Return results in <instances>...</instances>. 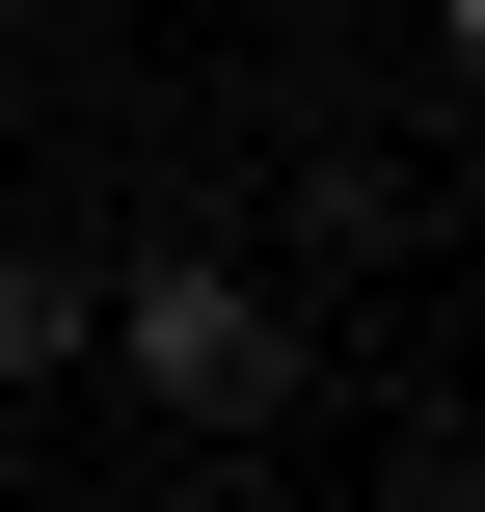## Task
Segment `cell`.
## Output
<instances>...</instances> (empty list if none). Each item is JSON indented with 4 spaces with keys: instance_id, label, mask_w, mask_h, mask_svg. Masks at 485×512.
I'll use <instances>...</instances> for the list:
<instances>
[{
    "instance_id": "3",
    "label": "cell",
    "mask_w": 485,
    "mask_h": 512,
    "mask_svg": "<svg viewBox=\"0 0 485 512\" xmlns=\"http://www.w3.org/2000/svg\"><path fill=\"white\" fill-rule=\"evenodd\" d=\"M432 54H459V108H485V0H432Z\"/></svg>"
},
{
    "instance_id": "4",
    "label": "cell",
    "mask_w": 485,
    "mask_h": 512,
    "mask_svg": "<svg viewBox=\"0 0 485 512\" xmlns=\"http://www.w3.org/2000/svg\"><path fill=\"white\" fill-rule=\"evenodd\" d=\"M405 512H485V432H459V459H432V486H405Z\"/></svg>"
},
{
    "instance_id": "2",
    "label": "cell",
    "mask_w": 485,
    "mask_h": 512,
    "mask_svg": "<svg viewBox=\"0 0 485 512\" xmlns=\"http://www.w3.org/2000/svg\"><path fill=\"white\" fill-rule=\"evenodd\" d=\"M81 351H108V270H81V243H0V405L81 378Z\"/></svg>"
},
{
    "instance_id": "1",
    "label": "cell",
    "mask_w": 485,
    "mask_h": 512,
    "mask_svg": "<svg viewBox=\"0 0 485 512\" xmlns=\"http://www.w3.org/2000/svg\"><path fill=\"white\" fill-rule=\"evenodd\" d=\"M108 378H135L162 432H270V405H297V297H270L243 243H108Z\"/></svg>"
}]
</instances>
